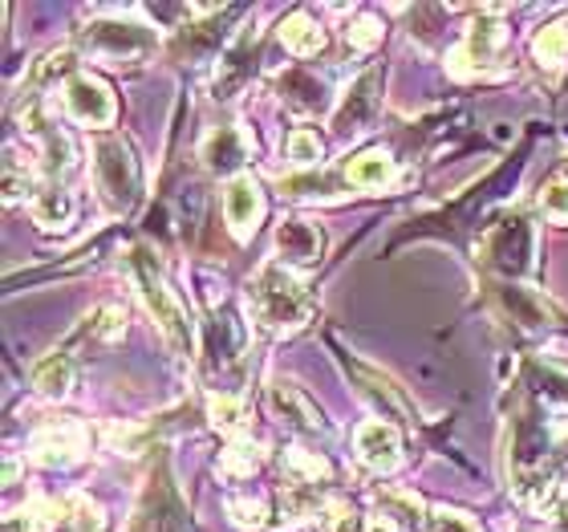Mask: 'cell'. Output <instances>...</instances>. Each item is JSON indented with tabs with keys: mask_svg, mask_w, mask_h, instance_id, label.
Wrapping results in <instances>:
<instances>
[{
	"mask_svg": "<svg viewBox=\"0 0 568 532\" xmlns=\"http://www.w3.org/2000/svg\"><path fill=\"white\" fill-rule=\"evenodd\" d=\"M528 151H532V134H528V139H524L511 154H504V159H499L484 179L467 183L455 200H447L443 208H435V212L410 215L403 232L390 240V252L403 249V244H410V240H443V244H450V249L471 252L475 240L484 237L487 228H491V220L504 212L508 191L516 188V179L524 175Z\"/></svg>",
	"mask_w": 568,
	"mask_h": 532,
	"instance_id": "obj_1",
	"label": "cell"
},
{
	"mask_svg": "<svg viewBox=\"0 0 568 532\" xmlns=\"http://www.w3.org/2000/svg\"><path fill=\"white\" fill-rule=\"evenodd\" d=\"M471 261L479 277L491 281L536 284L540 277V232L528 208H504L484 237L475 240Z\"/></svg>",
	"mask_w": 568,
	"mask_h": 532,
	"instance_id": "obj_2",
	"label": "cell"
},
{
	"mask_svg": "<svg viewBox=\"0 0 568 532\" xmlns=\"http://www.w3.org/2000/svg\"><path fill=\"white\" fill-rule=\"evenodd\" d=\"M248 313L252 325L268 338H284V333L305 330L313 313H317V297L308 293L305 281L293 269H284L281 261H264L252 272L248 281Z\"/></svg>",
	"mask_w": 568,
	"mask_h": 532,
	"instance_id": "obj_3",
	"label": "cell"
},
{
	"mask_svg": "<svg viewBox=\"0 0 568 532\" xmlns=\"http://www.w3.org/2000/svg\"><path fill=\"white\" fill-rule=\"evenodd\" d=\"M122 269L131 277V284L139 289V301L146 305V313L154 318L163 342L175 350L179 358H195V321H191L187 305L179 301V293L166 281L163 264L146 244H131L122 257Z\"/></svg>",
	"mask_w": 568,
	"mask_h": 532,
	"instance_id": "obj_4",
	"label": "cell"
},
{
	"mask_svg": "<svg viewBox=\"0 0 568 532\" xmlns=\"http://www.w3.org/2000/svg\"><path fill=\"white\" fill-rule=\"evenodd\" d=\"M146 179H142V159L126 134L110 131L94 139V195L102 212L114 220H126L142 203Z\"/></svg>",
	"mask_w": 568,
	"mask_h": 532,
	"instance_id": "obj_5",
	"label": "cell"
},
{
	"mask_svg": "<svg viewBox=\"0 0 568 532\" xmlns=\"http://www.w3.org/2000/svg\"><path fill=\"white\" fill-rule=\"evenodd\" d=\"M499 4H484L475 9V21L463 29V37L450 46L447 53V70L463 82H484V78H496V73L508 70L511 58V29L504 21Z\"/></svg>",
	"mask_w": 568,
	"mask_h": 532,
	"instance_id": "obj_6",
	"label": "cell"
},
{
	"mask_svg": "<svg viewBox=\"0 0 568 532\" xmlns=\"http://www.w3.org/2000/svg\"><path fill=\"white\" fill-rule=\"evenodd\" d=\"M479 289H484L491 313H496L499 321H508L520 338H548V333L568 330V309L557 305L540 284L479 277Z\"/></svg>",
	"mask_w": 568,
	"mask_h": 532,
	"instance_id": "obj_7",
	"label": "cell"
},
{
	"mask_svg": "<svg viewBox=\"0 0 568 532\" xmlns=\"http://www.w3.org/2000/svg\"><path fill=\"white\" fill-rule=\"evenodd\" d=\"M122 532H195L187 500H183V492L175 484V472H171L166 448H154L151 472L142 475L139 500H134Z\"/></svg>",
	"mask_w": 568,
	"mask_h": 532,
	"instance_id": "obj_8",
	"label": "cell"
},
{
	"mask_svg": "<svg viewBox=\"0 0 568 532\" xmlns=\"http://www.w3.org/2000/svg\"><path fill=\"white\" fill-rule=\"evenodd\" d=\"M78 49L106 66H139L159 49V33L134 12H106L78 33Z\"/></svg>",
	"mask_w": 568,
	"mask_h": 532,
	"instance_id": "obj_9",
	"label": "cell"
},
{
	"mask_svg": "<svg viewBox=\"0 0 568 532\" xmlns=\"http://www.w3.org/2000/svg\"><path fill=\"white\" fill-rule=\"evenodd\" d=\"M337 362H342L345 379H349V387L357 391V399L369 402V411H374V419H386V423H398V426H415V402L406 399V391L398 387V382L386 374V370L369 367V362H362L357 354H349V350H337Z\"/></svg>",
	"mask_w": 568,
	"mask_h": 532,
	"instance_id": "obj_10",
	"label": "cell"
},
{
	"mask_svg": "<svg viewBox=\"0 0 568 532\" xmlns=\"http://www.w3.org/2000/svg\"><path fill=\"white\" fill-rule=\"evenodd\" d=\"M58 98H61L65 119L85 127V131L110 134V127L119 122V98H114L106 78H98V73H90V70L73 73L70 82L58 90Z\"/></svg>",
	"mask_w": 568,
	"mask_h": 532,
	"instance_id": "obj_11",
	"label": "cell"
},
{
	"mask_svg": "<svg viewBox=\"0 0 568 532\" xmlns=\"http://www.w3.org/2000/svg\"><path fill=\"white\" fill-rule=\"evenodd\" d=\"M85 451H90V426L73 414L45 419L29 435V460L37 468H73V463L85 460Z\"/></svg>",
	"mask_w": 568,
	"mask_h": 532,
	"instance_id": "obj_12",
	"label": "cell"
},
{
	"mask_svg": "<svg viewBox=\"0 0 568 532\" xmlns=\"http://www.w3.org/2000/svg\"><path fill=\"white\" fill-rule=\"evenodd\" d=\"M24 516H29V529L33 532H102L106 529V512L98 509L90 496H82V492L37 500Z\"/></svg>",
	"mask_w": 568,
	"mask_h": 532,
	"instance_id": "obj_13",
	"label": "cell"
},
{
	"mask_svg": "<svg viewBox=\"0 0 568 532\" xmlns=\"http://www.w3.org/2000/svg\"><path fill=\"white\" fill-rule=\"evenodd\" d=\"M354 455L369 475H394L406 463L403 426L386 419H366L354 426Z\"/></svg>",
	"mask_w": 568,
	"mask_h": 532,
	"instance_id": "obj_14",
	"label": "cell"
},
{
	"mask_svg": "<svg viewBox=\"0 0 568 532\" xmlns=\"http://www.w3.org/2000/svg\"><path fill=\"white\" fill-rule=\"evenodd\" d=\"M382 78H386V70H382V66H369V70H362L354 82L345 86L342 98H337V107H333V114H329L333 134L345 139V134L366 131V122L374 119V110H378V102H382Z\"/></svg>",
	"mask_w": 568,
	"mask_h": 532,
	"instance_id": "obj_15",
	"label": "cell"
},
{
	"mask_svg": "<svg viewBox=\"0 0 568 532\" xmlns=\"http://www.w3.org/2000/svg\"><path fill=\"white\" fill-rule=\"evenodd\" d=\"M248 354V330H244V321L232 313V309H212V318L203 321V350H200V362L207 370H232L244 362Z\"/></svg>",
	"mask_w": 568,
	"mask_h": 532,
	"instance_id": "obj_16",
	"label": "cell"
},
{
	"mask_svg": "<svg viewBox=\"0 0 568 532\" xmlns=\"http://www.w3.org/2000/svg\"><path fill=\"white\" fill-rule=\"evenodd\" d=\"M264 212H268V200H264L261 179L244 171V175L227 179L224 183V224L232 228V237L240 244H248L264 224Z\"/></svg>",
	"mask_w": 568,
	"mask_h": 532,
	"instance_id": "obj_17",
	"label": "cell"
},
{
	"mask_svg": "<svg viewBox=\"0 0 568 532\" xmlns=\"http://www.w3.org/2000/svg\"><path fill=\"white\" fill-rule=\"evenodd\" d=\"M268 406L284 426H293L296 435H329V419L317 406V399L305 387H296L293 379L268 382Z\"/></svg>",
	"mask_w": 568,
	"mask_h": 532,
	"instance_id": "obj_18",
	"label": "cell"
},
{
	"mask_svg": "<svg viewBox=\"0 0 568 532\" xmlns=\"http://www.w3.org/2000/svg\"><path fill=\"white\" fill-rule=\"evenodd\" d=\"M520 387L548 414H557V419L568 423V362H557V358H545V354H524Z\"/></svg>",
	"mask_w": 568,
	"mask_h": 532,
	"instance_id": "obj_19",
	"label": "cell"
},
{
	"mask_svg": "<svg viewBox=\"0 0 568 532\" xmlns=\"http://www.w3.org/2000/svg\"><path fill=\"white\" fill-rule=\"evenodd\" d=\"M273 244H276V261L293 272L313 269L325 257V232L313 220H305V215H284L281 224H276Z\"/></svg>",
	"mask_w": 568,
	"mask_h": 532,
	"instance_id": "obj_20",
	"label": "cell"
},
{
	"mask_svg": "<svg viewBox=\"0 0 568 532\" xmlns=\"http://www.w3.org/2000/svg\"><path fill=\"white\" fill-rule=\"evenodd\" d=\"M200 159L212 175L236 179V175H244V163L252 159V139L244 134V127H236V122L215 127V131L203 134Z\"/></svg>",
	"mask_w": 568,
	"mask_h": 532,
	"instance_id": "obj_21",
	"label": "cell"
},
{
	"mask_svg": "<svg viewBox=\"0 0 568 532\" xmlns=\"http://www.w3.org/2000/svg\"><path fill=\"white\" fill-rule=\"evenodd\" d=\"M284 200L296 203H337L345 195H354L345 171H329V167H313V171H288V175L276 179Z\"/></svg>",
	"mask_w": 568,
	"mask_h": 532,
	"instance_id": "obj_22",
	"label": "cell"
},
{
	"mask_svg": "<svg viewBox=\"0 0 568 532\" xmlns=\"http://www.w3.org/2000/svg\"><path fill=\"white\" fill-rule=\"evenodd\" d=\"M256 73V33L240 29V37L224 49V58L215 66V98H236Z\"/></svg>",
	"mask_w": 568,
	"mask_h": 532,
	"instance_id": "obj_23",
	"label": "cell"
},
{
	"mask_svg": "<svg viewBox=\"0 0 568 532\" xmlns=\"http://www.w3.org/2000/svg\"><path fill=\"white\" fill-rule=\"evenodd\" d=\"M426 504L415 496V492H406V488H378L374 492V524H386L394 532H423L426 521Z\"/></svg>",
	"mask_w": 568,
	"mask_h": 532,
	"instance_id": "obj_24",
	"label": "cell"
},
{
	"mask_svg": "<svg viewBox=\"0 0 568 532\" xmlns=\"http://www.w3.org/2000/svg\"><path fill=\"white\" fill-rule=\"evenodd\" d=\"M342 171L354 191H386L398 183V159L390 151H382V147H366V151L349 154Z\"/></svg>",
	"mask_w": 568,
	"mask_h": 532,
	"instance_id": "obj_25",
	"label": "cell"
},
{
	"mask_svg": "<svg viewBox=\"0 0 568 532\" xmlns=\"http://www.w3.org/2000/svg\"><path fill=\"white\" fill-rule=\"evenodd\" d=\"M29 215H33L37 228L45 232H65L78 215V200L65 183H37L33 200H29Z\"/></svg>",
	"mask_w": 568,
	"mask_h": 532,
	"instance_id": "obj_26",
	"label": "cell"
},
{
	"mask_svg": "<svg viewBox=\"0 0 568 532\" xmlns=\"http://www.w3.org/2000/svg\"><path fill=\"white\" fill-rule=\"evenodd\" d=\"M276 90H281L284 107L301 110V114H333V107H337L329 98V86L305 70H288L281 82H276Z\"/></svg>",
	"mask_w": 568,
	"mask_h": 532,
	"instance_id": "obj_27",
	"label": "cell"
},
{
	"mask_svg": "<svg viewBox=\"0 0 568 532\" xmlns=\"http://www.w3.org/2000/svg\"><path fill=\"white\" fill-rule=\"evenodd\" d=\"M276 37H281V46L288 49L293 58H317V53H325V41H329L325 29H321V21L308 9H293L288 17H281Z\"/></svg>",
	"mask_w": 568,
	"mask_h": 532,
	"instance_id": "obj_28",
	"label": "cell"
},
{
	"mask_svg": "<svg viewBox=\"0 0 568 532\" xmlns=\"http://www.w3.org/2000/svg\"><path fill=\"white\" fill-rule=\"evenodd\" d=\"M73 379H78V358L70 354V345H58V350H49V354L33 367L37 394H45V399H53V402L70 399Z\"/></svg>",
	"mask_w": 568,
	"mask_h": 532,
	"instance_id": "obj_29",
	"label": "cell"
},
{
	"mask_svg": "<svg viewBox=\"0 0 568 532\" xmlns=\"http://www.w3.org/2000/svg\"><path fill=\"white\" fill-rule=\"evenodd\" d=\"M528 53H532L536 70L545 73V78H560V73L568 70V17L540 24Z\"/></svg>",
	"mask_w": 568,
	"mask_h": 532,
	"instance_id": "obj_30",
	"label": "cell"
},
{
	"mask_svg": "<svg viewBox=\"0 0 568 532\" xmlns=\"http://www.w3.org/2000/svg\"><path fill=\"white\" fill-rule=\"evenodd\" d=\"M126 333V309L106 301V305L90 309L82 318V325L73 330V342H90V345H114Z\"/></svg>",
	"mask_w": 568,
	"mask_h": 532,
	"instance_id": "obj_31",
	"label": "cell"
},
{
	"mask_svg": "<svg viewBox=\"0 0 568 532\" xmlns=\"http://www.w3.org/2000/svg\"><path fill=\"white\" fill-rule=\"evenodd\" d=\"M207 419H212L215 431H224L227 439L248 435V402L236 391H220L207 399Z\"/></svg>",
	"mask_w": 568,
	"mask_h": 532,
	"instance_id": "obj_32",
	"label": "cell"
},
{
	"mask_svg": "<svg viewBox=\"0 0 568 532\" xmlns=\"http://www.w3.org/2000/svg\"><path fill=\"white\" fill-rule=\"evenodd\" d=\"M220 468H224V475H232V480H252V472L264 468V448L252 435L232 439L227 451L220 455Z\"/></svg>",
	"mask_w": 568,
	"mask_h": 532,
	"instance_id": "obj_33",
	"label": "cell"
},
{
	"mask_svg": "<svg viewBox=\"0 0 568 532\" xmlns=\"http://www.w3.org/2000/svg\"><path fill=\"white\" fill-rule=\"evenodd\" d=\"M284 154L296 171H313V167H325V139H321L313 127H293L288 139H284Z\"/></svg>",
	"mask_w": 568,
	"mask_h": 532,
	"instance_id": "obj_34",
	"label": "cell"
},
{
	"mask_svg": "<svg viewBox=\"0 0 568 532\" xmlns=\"http://www.w3.org/2000/svg\"><path fill=\"white\" fill-rule=\"evenodd\" d=\"M227 516L240 524V529H268V516H273V504H268V496H252V492H232L227 496Z\"/></svg>",
	"mask_w": 568,
	"mask_h": 532,
	"instance_id": "obj_35",
	"label": "cell"
},
{
	"mask_svg": "<svg viewBox=\"0 0 568 532\" xmlns=\"http://www.w3.org/2000/svg\"><path fill=\"white\" fill-rule=\"evenodd\" d=\"M345 41H349V49H357V53H374V49L386 41V24H382L378 12H354L349 17V24H345Z\"/></svg>",
	"mask_w": 568,
	"mask_h": 532,
	"instance_id": "obj_36",
	"label": "cell"
},
{
	"mask_svg": "<svg viewBox=\"0 0 568 532\" xmlns=\"http://www.w3.org/2000/svg\"><path fill=\"white\" fill-rule=\"evenodd\" d=\"M366 516H362V509H357L354 500H333L329 509L321 512V521L313 532H366Z\"/></svg>",
	"mask_w": 568,
	"mask_h": 532,
	"instance_id": "obj_37",
	"label": "cell"
},
{
	"mask_svg": "<svg viewBox=\"0 0 568 532\" xmlns=\"http://www.w3.org/2000/svg\"><path fill=\"white\" fill-rule=\"evenodd\" d=\"M536 208L545 215L548 224H568V175H552L536 195Z\"/></svg>",
	"mask_w": 568,
	"mask_h": 532,
	"instance_id": "obj_38",
	"label": "cell"
},
{
	"mask_svg": "<svg viewBox=\"0 0 568 532\" xmlns=\"http://www.w3.org/2000/svg\"><path fill=\"white\" fill-rule=\"evenodd\" d=\"M423 532H484V524H475L471 512L443 509V504H435V509L426 512Z\"/></svg>",
	"mask_w": 568,
	"mask_h": 532,
	"instance_id": "obj_39",
	"label": "cell"
},
{
	"mask_svg": "<svg viewBox=\"0 0 568 532\" xmlns=\"http://www.w3.org/2000/svg\"><path fill=\"white\" fill-rule=\"evenodd\" d=\"M548 524H552V532H568V488L557 496V504L548 509Z\"/></svg>",
	"mask_w": 568,
	"mask_h": 532,
	"instance_id": "obj_40",
	"label": "cell"
},
{
	"mask_svg": "<svg viewBox=\"0 0 568 532\" xmlns=\"http://www.w3.org/2000/svg\"><path fill=\"white\" fill-rule=\"evenodd\" d=\"M366 532H394V529H386V524H374V521H369V529Z\"/></svg>",
	"mask_w": 568,
	"mask_h": 532,
	"instance_id": "obj_41",
	"label": "cell"
},
{
	"mask_svg": "<svg viewBox=\"0 0 568 532\" xmlns=\"http://www.w3.org/2000/svg\"><path fill=\"white\" fill-rule=\"evenodd\" d=\"M560 175H568V159H565V163H560Z\"/></svg>",
	"mask_w": 568,
	"mask_h": 532,
	"instance_id": "obj_42",
	"label": "cell"
},
{
	"mask_svg": "<svg viewBox=\"0 0 568 532\" xmlns=\"http://www.w3.org/2000/svg\"><path fill=\"white\" fill-rule=\"evenodd\" d=\"M516 532H536V529H516Z\"/></svg>",
	"mask_w": 568,
	"mask_h": 532,
	"instance_id": "obj_43",
	"label": "cell"
}]
</instances>
